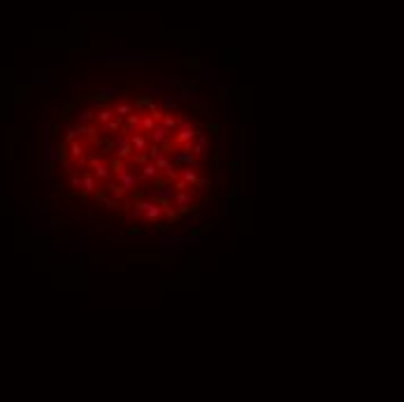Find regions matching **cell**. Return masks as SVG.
<instances>
[{
  "label": "cell",
  "mask_w": 404,
  "mask_h": 402,
  "mask_svg": "<svg viewBox=\"0 0 404 402\" xmlns=\"http://www.w3.org/2000/svg\"><path fill=\"white\" fill-rule=\"evenodd\" d=\"M93 116H96L93 107H79L77 109V121L75 124H93Z\"/></svg>",
  "instance_id": "21"
},
{
  "label": "cell",
  "mask_w": 404,
  "mask_h": 402,
  "mask_svg": "<svg viewBox=\"0 0 404 402\" xmlns=\"http://www.w3.org/2000/svg\"><path fill=\"white\" fill-rule=\"evenodd\" d=\"M149 142L163 147V149H165V153H172V151H170V149H172V133H170L167 128H163L160 124H156V128L149 133Z\"/></svg>",
  "instance_id": "6"
},
{
  "label": "cell",
  "mask_w": 404,
  "mask_h": 402,
  "mask_svg": "<svg viewBox=\"0 0 404 402\" xmlns=\"http://www.w3.org/2000/svg\"><path fill=\"white\" fill-rule=\"evenodd\" d=\"M88 170H91V175L98 179V181H109L112 179V170H109V163L102 158V156H98V153H93V156H88Z\"/></svg>",
  "instance_id": "3"
},
{
  "label": "cell",
  "mask_w": 404,
  "mask_h": 402,
  "mask_svg": "<svg viewBox=\"0 0 404 402\" xmlns=\"http://www.w3.org/2000/svg\"><path fill=\"white\" fill-rule=\"evenodd\" d=\"M177 177L184 179L188 186H198V181H200L198 170H195V168H188V165H181V170H177Z\"/></svg>",
  "instance_id": "15"
},
{
  "label": "cell",
  "mask_w": 404,
  "mask_h": 402,
  "mask_svg": "<svg viewBox=\"0 0 404 402\" xmlns=\"http://www.w3.org/2000/svg\"><path fill=\"white\" fill-rule=\"evenodd\" d=\"M198 135H200V128L193 124H188V121H184V124L177 126V130L172 133V144H175V147H184V144L193 142Z\"/></svg>",
  "instance_id": "2"
},
{
  "label": "cell",
  "mask_w": 404,
  "mask_h": 402,
  "mask_svg": "<svg viewBox=\"0 0 404 402\" xmlns=\"http://www.w3.org/2000/svg\"><path fill=\"white\" fill-rule=\"evenodd\" d=\"M172 205H175L177 214H186V212H191L195 207V193L191 188H186V191H175V196H172Z\"/></svg>",
  "instance_id": "5"
},
{
  "label": "cell",
  "mask_w": 404,
  "mask_h": 402,
  "mask_svg": "<svg viewBox=\"0 0 404 402\" xmlns=\"http://www.w3.org/2000/svg\"><path fill=\"white\" fill-rule=\"evenodd\" d=\"M142 109H144V107H135V109H132V112H130V114L126 116V124H128V126H126V128H128L130 133H137V130H140Z\"/></svg>",
  "instance_id": "18"
},
{
  "label": "cell",
  "mask_w": 404,
  "mask_h": 402,
  "mask_svg": "<svg viewBox=\"0 0 404 402\" xmlns=\"http://www.w3.org/2000/svg\"><path fill=\"white\" fill-rule=\"evenodd\" d=\"M121 128H123V119L114 116V119H109L107 124H102V135H114V133H119Z\"/></svg>",
  "instance_id": "20"
},
{
  "label": "cell",
  "mask_w": 404,
  "mask_h": 402,
  "mask_svg": "<svg viewBox=\"0 0 404 402\" xmlns=\"http://www.w3.org/2000/svg\"><path fill=\"white\" fill-rule=\"evenodd\" d=\"M132 214H140V216H144L149 224H156L160 216V205L158 202H153L151 198H144V200H140V202H135V212Z\"/></svg>",
  "instance_id": "4"
},
{
  "label": "cell",
  "mask_w": 404,
  "mask_h": 402,
  "mask_svg": "<svg viewBox=\"0 0 404 402\" xmlns=\"http://www.w3.org/2000/svg\"><path fill=\"white\" fill-rule=\"evenodd\" d=\"M160 214L165 216L167 221H175L177 216V209H175V205H172V200H167V202H160Z\"/></svg>",
  "instance_id": "25"
},
{
  "label": "cell",
  "mask_w": 404,
  "mask_h": 402,
  "mask_svg": "<svg viewBox=\"0 0 404 402\" xmlns=\"http://www.w3.org/2000/svg\"><path fill=\"white\" fill-rule=\"evenodd\" d=\"M158 124L163 126V128H167L170 133H175L177 126L184 124V116H181V114H170V112H163V116H160Z\"/></svg>",
  "instance_id": "14"
},
{
  "label": "cell",
  "mask_w": 404,
  "mask_h": 402,
  "mask_svg": "<svg viewBox=\"0 0 404 402\" xmlns=\"http://www.w3.org/2000/svg\"><path fill=\"white\" fill-rule=\"evenodd\" d=\"M109 170H112V177H116V181H119V184L128 191V193H132V191L137 188V181H140V179L135 177V172H132V170H128V168H126V163H123V161H116V158H114V161L109 163Z\"/></svg>",
  "instance_id": "1"
},
{
  "label": "cell",
  "mask_w": 404,
  "mask_h": 402,
  "mask_svg": "<svg viewBox=\"0 0 404 402\" xmlns=\"http://www.w3.org/2000/svg\"><path fill=\"white\" fill-rule=\"evenodd\" d=\"M160 156H165V149H163V147H158V144H151L149 142V147H147V158H149L151 163H156Z\"/></svg>",
  "instance_id": "24"
},
{
  "label": "cell",
  "mask_w": 404,
  "mask_h": 402,
  "mask_svg": "<svg viewBox=\"0 0 404 402\" xmlns=\"http://www.w3.org/2000/svg\"><path fill=\"white\" fill-rule=\"evenodd\" d=\"M207 147H209V140H207L204 135H198L193 142L184 144V149H188V151H191V156H195V158H202V156L207 153Z\"/></svg>",
  "instance_id": "11"
},
{
  "label": "cell",
  "mask_w": 404,
  "mask_h": 402,
  "mask_svg": "<svg viewBox=\"0 0 404 402\" xmlns=\"http://www.w3.org/2000/svg\"><path fill=\"white\" fill-rule=\"evenodd\" d=\"M172 163H175V165H188V168H195V170H200V158L191 156V151H188V149H184V147H177V149H175Z\"/></svg>",
  "instance_id": "8"
},
{
  "label": "cell",
  "mask_w": 404,
  "mask_h": 402,
  "mask_svg": "<svg viewBox=\"0 0 404 402\" xmlns=\"http://www.w3.org/2000/svg\"><path fill=\"white\" fill-rule=\"evenodd\" d=\"M128 144H130L132 153H147V147H149V135L137 130V133L128 135Z\"/></svg>",
  "instance_id": "9"
},
{
  "label": "cell",
  "mask_w": 404,
  "mask_h": 402,
  "mask_svg": "<svg viewBox=\"0 0 404 402\" xmlns=\"http://www.w3.org/2000/svg\"><path fill=\"white\" fill-rule=\"evenodd\" d=\"M93 112H96V116H93V124L96 126H102L107 124L109 119H114V109L109 107V105H93Z\"/></svg>",
  "instance_id": "13"
},
{
  "label": "cell",
  "mask_w": 404,
  "mask_h": 402,
  "mask_svg": "<svg viewBox=\"0 0 404 402\" xmlns=\"http://www.w3.org/2000/svg\"><path fill=\"white\" fill-rule=\"evenodd\" d=\"M70 188L72 191H81V175L77 170L70 172Z\"/></svg>",
  "instance_id": "26"
},
{
  "label": "cell",
  "mask_w": 404,
  "mask_h": 402,
  "mask_svg": "<svg viewBox=\"0 0 404 402\" xmlns=\"http://www.w3.org/2000/svg\"><path fill=\"white\" fill-rule=\"evenodd\" d=\"M105 191H107V196L112 198L114 202H119V200H123V198L128 196V191H126V188H123L119 181H116V184H114V181H107V188H105Z\"/></svg>",
  "instance_id": "17"
},
{
  "label": "cell",
  "mask_w": 404,
  "mask_h": 402,
  "mask_svg": "<svg viewBox=\"0 0 404 402\" xmlns=\"http://www.w3.org/2000/svg\"><path fill=\"white\" fill-rule=\"evenodd\" d=\"M137 175H140V181H158L160 179V170L156 168V163H142L137 165Z\"/></svg>",
  "instance_id": "10"
},
{
  "label": "cell",
  "mask_w": 404,
  "mask_h": 402,
  "mask_svg": "<svg viewBox=\"0 0 404 402\" xmlns=\"http://www.w3.org/2000/svg\"><path fill=\"white\" fill-rule=\"evenodd\" d=\"M81 193H84V196H93V193H98V179L91 175L88 168L81 170Z\"/></svg>",
  "instance_id": "12"
},
{
  "label": "cell",
  "mask_w": 404,
  "mask_h": 402,
  "mask_svg": "<svg viewBox=\"0 0 404 402\" xmlns=\"http://www.w3.org/2000/svg\"><path fill=\"white\" fill-rule=\"evenodd\" d=\"M172 196H175V188H172V184H165V186H160L158 191H153L149 198L153 200V202H158V205H160V202L172 200Z\"/></svg>",
  "instance_id": "16"
},
{
  "label": "cell",
  "mask_w": 404,
  "mask_h": 402,
  "mask_svg": "<svg viewBox=\"0 0 404 402\" xmlns=\"http://www.w3.org/2000/svg\"><path fill=\"white\" fill-rule=\"evenodd\" d=\"M156 124H158V121H156V119H153V116H151L147 109H142V119H140V130H142V133L149 135L151 130L156 128Z\"/></svg>",
  "instance_id": "19"
},
{
  "label": "cell",
  "mask_w": 404,
  "mask_h": 402,
  "mask_svg": "<svg viewBox=\"0 0 404 402\" xmlns=\"http://www.w3.org/2000/svg\"><path fill=\"white\" fill-rule=\"evenodd\" d=\"M130 156H132V149H130V144H128V142H121L119 147H116V151H114V158H116V161H123V163H126L128 158H130Z\"/></svg>",
  "instance_id": "22"
},
{
  "label": "cell",
  "mask_w": 404,
  "mask_h": 402,
  "mask_svg": "<svg viewBox=\"0 0 404 402\" xmlns=\"http://www.w3.org/2000/svg\"><path fill=\"white\" fill-rule=\"evenodd\" d=\"M112 109H114V116H119V119H126V116H128L132 109H135V105H132V102H116V105H112Z\"/></svg>",
  "instance_id": "23"
},
{
  "label": "cell",
  "mask_w": 404,
  "mask_h": 402,
  "mask_svg": "<svg viewBox=\"0 0 404 402\" xmlns=\"http://www.w3.org/2000/svg\"><path fill=\"white\" fill-rule=\"evenodd\" d=\"M68 158L70 161H75L77 165H81V163L86 161V142H81V137H77V140H70L68 142Z\"/></svg>",
  "instance_id": "7"
}]
</instances>
